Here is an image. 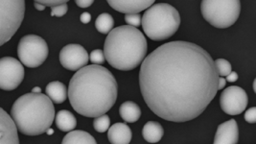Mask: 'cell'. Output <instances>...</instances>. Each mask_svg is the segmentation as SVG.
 <instances>
[{
    "label": "cell",
    "mask_w": 256,
    "mask_h": 144,
    "mask_svg": "<svg viewBox=\"0 0 256 144\" xmlns=\"http://www.w3.org/2000/svg\"><path fill=\"white\" fill-rule=\"evenodd\" d=\"M219 74L210 53L195 44H164L141 64V94L154 114L172 122L202 114L218 92Z\"/></svg>",
    "instance_id": "cell-1"
},
{
    "label": "cell",
    "mask_w": 256,
    "mask_h": 144,
    "mask_svg": "<svg viewBox=\"0 0 256 144\" xmlns=\"http://www.w3.org/2000/svg\"><path fill=\"white\" fill-rule=\"evenodd\" d=\"M117 82L102 66H86L76 72L70 82L68 94L75 112L86 118H98L114 107Z\"/></svg>",
    "instance_id": "cell-2"
},
{
    "label": "cell",
    "mask_w": 256,
    "mask_h": 144,
    "mask_svg": "<svg viewBox=\"0 0 256 144\" xmlns=\"http://www.w3.org/2000/svg\"><path fill=\"white\" fill-rule=\"evenodd\" d=\"M147 50L148 44L142 32L138 28L122 25L108 34L103 52L112 68L128 72L142 64Z\"/></svg>",
    "instance_id": "cell-3"
},
{
    "label": "cell",
    "mask_w": 256,
    "mask_h": 144,
    "mask_svg": "<svg viewBox=\"0 0 256 144\" xmlns=\"http://www.w3.org/2000/svg\"><path fill=\"white\" fill-rule=\"evenodd\" d=\"M55 116L53 102L46 94H26L16 100L11 118L16 129L25 136H40L51 127Z\"/></svg>",
    "instance_id": "cell-4"
},
{
    "label": "cell",
    "mask_w": 256,
    "mask_h": 144,
    "mask_svg": "<svg viewBox=\"0 0 256 144\" xmlns=\"http://www.w3.org/2000/svg\"><path fill=\"white\" fill-rule=\"evenodd\" d=\"M146 36L160 42L173 36L180 25V16L176 9L167 3L151 6L141 18Z\"/></svg>",
    "instance_id": "cell-5"
},
{
    "label": "cell",
    "mask_w": 256,
    "mask_h": 144,
    "mask_svg": "<svg viewBox=\"0 0 256 144\" xmlns=\"http://www.w3.org/2000/svg\"><path fill=\"white\" fill-rule=\"evenodd\" d=\"M204 18L216 28H228L235 24L240 16L239 0H204L200 5Z\"/></svg>",
    "instance_id": "cell-6"
},
{
    "label": "cell",
    "mask_w": 256,
    "mask_h": 144,
    "mask_svg": "<svg viewBox=\"0 0 256 144\" xmlns=\"http://www.w3.org/2000/svg\"><path fill=\"white\" fill-rule=\"evenodd\" d=\"M24 0H0V46L8 42L22 24Z\"/></svg>",
    "instance_id": "cell-7"
},
{
    "label": "cell",
    "mask_w": 256,
    "mask_h": 144,
    "mask_svg": "<svg viewBox=\"0 0 256 144\" xmlns=\"http://www.w3.org/2000/svg\"><path fill=\"white\" fill-rule=\"evenodd\" d=\"M46 42L36 35H26L20 38L18 46V56L27 68H36L42 66L48 57Z\"/></svg>",
    "instance_id": "cell-8"
},
{
    "label": "cell",
    "mask_w": 256,
    "mask_h": 144,
    "mask_svg": "<svg viewBox=\"0 0 256 144\" xmlns=\"http://www.w3.org/2000/svg\"><path fill=\"white\" fill-rule=\"evenodd\" d=\"M24 68L22 64L12 57L0 59V88L3 90H14L22 83Z\"/></svg>",
    "instance_id": "cell-9"
},
{
    "label": "cell",
    "mask_w": 256,
    "mask_h": 144,
    "mask_svg": "<svg viewBox=\"0 0 256 144\" xmlns=\"http://www.w3.org/2000/svg\"><path fill=\"white\" fill-rule=\"evenodd\" d=\"M248 98L244 90L237 86H232L222 90L220 97L221 108L226 114L238 116L248 106Z\"/></svg>",
    "instance_id": "cell-10"
},
{
    "label": "cell",
    "mask_w": 256,
    "mask_h": 144,
    "mask_svg": "<svg viewBox=\"0 0 256 144\" xmlns=\"http://www.w3.org/2000/svg\"><path fill=\"white\" fill-rule=\"evenodd\" d=\"M90 60L88 51L80 44H71L62 48L60 52L62 66L70 72H78L86 66Z\"/></svg>",
    "instance_id": "cell-11"
},
{
    "label": "cell",
    "mask_w": 256,
    "mask_h": 144,
    "mask_svg": "<svg viewBox=\"0 0 256 144\" xmlns=\"http://www.w3.org/2000/svg\"><path fill=\"white\" fill-rule=\"evenodd\" d=\"M0 144H20L16 126L4 110L0 108Z\"/></svg>",
    "instance_id": "cell-12"
},
{
    "label": "cell",
    "mask_w": 256,
    "mask_h": 144,
    "mask_svg": "<svg viewBox=\"0 0 256 144\" xmlns=\"http://www.w3.org/2000/svg\"><path fill=\"white\" fill-rule=\"evenodd\" d=\"M239 140V129L236 120H230L218 126L213 144H237Z\"/></svg>",
    "instance_id": "cell-13"
},
{
    "label": "cell",
    "mask_w": 256,
    "mask_h": 144,
    "mask_svg": "<svg viewBox=\"0 0 256 144\" xmlns=\"http://www.w3.org/2000/svg\"><path fill=\"white\" fill-rule=\"evenodd\" d=\"M110 6L117 12L123 14H140L154 4V0H110Z\"/></svg>",
    "instance_id": "cell-14"
},
{
    "label": "cell",
    "mask_w": 256,
    "mask_h": 144,
    "mask_svg": "<svg viewBox=\"0 0 256 144\" xmlns=\"http://www.w3.org/2000/svg\"><path fill=\"white\" fill-rule=\"evenodd\" d=\"M132 138V130L125 123H116L108 128V138L112 144H128Z\"/></svg>",
    "instance_id": "cell-15"
},
{
    "label": "cell",
    "mask_w": 256,
    "mask_h": 144,
    "mask_svg": "<svg viewBox=\"0 0 256 144\" xmlns=\"http://www.w3.org/2000/svg\"><path fill=\"white\" fill-rule=\"evenodd\" d=\"M46 92L50 100L56 104L64 103L68 98V90L66 84L58 81H54L47 84Z\"/></svg>",
    "instance_id": "cell-16"
},
{
    "label": "cell",
    "mask_w": 256,
    "mask_h": 144,
    "mask_svg": "<svg viewBox=\"0 0 256 144\" xmlns=\"http://www.w3.org/2000/svg\"><path fill=\"white\" fill-rule=\"evenodd\" d=\"M164 134L163 127L156 121H149L147 122L142 130L143 138L150 142V144H156L162 138Z\"/></svg>",
    "instance_id": "cell-17"
},
{
    "label": "cell",
    "mask_w": 256,
    "mask_h": 144,
    "mask_svg": "<svg viewBox=\"0 0 256 144\" xmlns=\"http://www.w3.org/2000/svg\"><path fill=\"white\" fill-rule=\"evenodd\" d=\"M55 123L62 132H71L77 126V120L72 112L66 110H60L56 114Z\"/></svg>",
    "instance_id": "cell-18"
},
{
    "label": "cell",
    "mask_w": 256,
    "mask_h": 144,
    "mask_svg": "<svg viewBox=\"0 0 256 144\" xmlns=\"http://www.w3.org/2000/svg\"><path fill=\"white\" fill-rule=\"evenodd\" d=\"M119 114L124 121L128 123H134L140 120L141 116V110L140 106L134 102L127 101L120 106Z\"/></svg>",
    "instance_id": "cell-19"
},
{
    "label": "cell",
    "mask_w": 256,
    "mask_h": 144,
    "mask_svg": "<svg viewBox=\"0 0 256 144\" xmlns=\"http://www.w3.org/2000/svg\"><path fill=\"white\" fill-rule=\"evenodd\" d=\"M62 144H97L90 132L75 130L68 132L62 140Z\"/></svg>",
    "instance_id": "cell-20"
},
{
    "label": "cell",
    "mask_w": 256,
    "mask_h": 144,
    "mask_svg": "<svg viewBox=\"0 0 256 144\" xmlns=\"http://www.w3.org/2000/svg\"><path fill=\"white\" fill-rule=\"evenodd\" d=\"M114 26V18L108 14V12H103L98 18H96L95 22V27L98 32L101 34H108Z\"/></svg>",
    "instance_id": "cell-21"
},
{
    "label": "cell",
    "mask_w": 256,
    "mask_h": 144,
    "mask_svg": "<svg viewBox=\"0 0 256 144\" xmlns=\"http://www.w3.org/2000/svg\"><path fill=\"white\" fill-rule=\"evenodd\" d=\"M110 125V120L106 114L95 118L94 120V127L98 132H105L108 130Z\"/></svg>",
    "instance_id": "cell-22"
},
{
    "label": "cell",
    "mask_w": 256,
    "mask_h": 144,
    "mask_svg": "<svg viewBox=\"0 0 256 144\" xmlns=\"http://www.w3.org/2000/svg\"><path fill=\"white\" fill-rule=\"evenodd\" d=\"M214 62H215L216 70H217L220 77L228 76L232 72V64L228 60H224V59H218Z\"/></svg>",
    "instance_id": "cell-23"
},
{
    "label": "cell",
    "mask_w": 256,
    "mask_h": 144,
    "mask_svg": "<svg viewBox=\"0 0 256 144\" xmlns=\"http://www.w3.org/2000/svg\"><path fill=\"white\" fill-rule=\"evenodd\" d=\"M90 60L94 64H97V66L103 64L106 60L104 52L101 49H95L90 55Z\"/></svg>",
    "instance_id": "cell-24"
},
{
    "label": "cell",
    "mask_w": 256,
    "mask_h": 144,
    "mask_svg": "<svg viewBox=\"0 0 256 144\" xmlns=\"http://www.w3.org/2000/svg\"><path fill=\"white\" fill-rule=\"evenodd\" d=\"M141 16L140 14H125V22L128 24V26L138 28L141 24Z\"/></svg>",
    "instance_id": "cell-25"
},
{
    "label": "cell",
    "mask_w": 256,
    "mask_h": 144,
    "mask_svg": "<svg viewBox=\"0 0 256 144\" xmlns=\"http://www.w3.org/2000/svg\"><path fill=\"white\" fill-rule=\"evenodd\" d=\"M68 10V4H62L60 6H56V7H52L51 8V16H64Z\"/></svg>",
    "instance_id": "cell-26"
},
{
    "label": "cell",
    "mask_w": 256,
    "mask_h": 144,
    "mask_svg": "<svg viewBox=\"0 0 256 144\" xmlns=\"http://www.w3.org/2000/svg\"><path fill=\"white\" fill-rule=\"evenodd\" d=\"M40 4H42L44 6H49L50 8L52 7H56V6H60L62 4H68V0H40L38 1Z\"/></svg>",
    "instance_id": "cell-27"
},
{
    "label": "cell",
    "mask_w": 256,
    "mask_h": 144,
    "mask_svg": "<svg viewBox=\"0 0 256 144\" xmlns=\"http://www.w3.org/2000/svg\"><path fill=\"white\" fill-rule=\"evenodd\" d=\"M244 120L248 123H256V108L252 107V108H248L246 114H244Z\"/></svg>",
    "instance_id": "cell-28"
},
{
    "label": "cell",
    "mask_w": 256,
    "mask_h": 144,
    "mask_svg": "<svg viewBox=\"0 0 256 144\" xmlns=\"http://www.w3.org/2000/svg\"><path fill=\"white\" fill-rule=\"evenodd\" d=\"M75 3L80 8H88L90 6H92L94 4V0H76Z\"/></svg>",
    "instance_id": "cell-29"
},
{
    "label": "cell",
    "mask_w": 256,
    "mask_h": 144,
    "mask_svg": "<svg viewBox=\"0 0 256 144\" xmlns=\"http://www.w3.org/2000/svg\"><path fill=\"white\" fill-rule=\"evenodd\" d=\"M82 22L84 24H88L92 20V14L90 12H82L80 16Z\"/></svg>",
    "instance_id": "cell-30"
},
{
    "label": "cell",
    "mask_w": 256,
    "mask_h": 144,
    "mask_svg": "<svg viewBox=\"0 0 256 144\" xmlns=\"http://www.w3.org/2000/svg\"><path fill=\"white\" fill-rule=\"evenodd\" d=\"M238 80V74L236 72H232L228 76H226V81H228V82H236Z\"/></svg>",
    "instance_id": "cell-31"
},
{
    "label": "cell",
    "mask_w": 256,
    "mask_h": 144,
    "mask_svg": "<svg viewBox=\"0 0 256 144\" xmlns=\"http://www.w3.org/2000/svg\"><path fill=\"white\" fill-rule=\"evenodd\" d=\"M226 84V81L224 77H219V81H218V90H222Z\"/></svg>",
    "instance_id": "cell-32"
},
{
    "label": "cell",
    "mask_w": 256,
    "mask_h": 144,
    "mask_svg": "<svg viewBox=\"0 0 256 144\" xmlns=\"http://www.w3.org/2000/svg\"><path fill=\"white\" fill-rule=\"evenodd\" d=\"M34 5H35V8L38 11H44L46 9V6H44L42 4H40L38 1H35L34 2Z\"/></svg>",
    "instance_id": "cell-33"
},
{
    "label": "cell",
    "mask_w": 256,
    "mask_h": 144,
    "mask_svg": "<svg viewBox=\"0 0 256 144\" xmlns=\"http://www.w3.org/2000/svg\"><path fill=\"white\" fill-rule=\"evenodd\" d=\"M40 92H42V90H40V88H38V86H36V88H34L32 90V92H33V94H40Z\"/></svg>",
    "instance_id": "cell-34"
},
{
    "label": "cell",
    "mask_w": 256,
    "mask_h": 144,
    "mask_svg": "<svg viewBox=\"0 0 256 144\" xmlns=\"http://www.w3.org/2000/svg\"><path fill=\"white\" fill-rule=\"evenodd\" d=\"M46 134L48 136H51V134H54V130H53V129H51V128H49V129L46 131Z\"/></svg>",
    "instance_id": "cell-35"
},
{
    "label": "cell",
    "mask_w": 256,
    "mask_h": 144,
    "mask_svg": "<svg viewBox=\"0 0 256 144\" xmlns=\"http://www.w3.org/2000/svg\"><path fill=\"white\" fill-rule=\"evenodd\" d=\"M256 80H254V92H256Z\"/></svg>",
    "instance_id": "cell-36"
}]
</instances>
